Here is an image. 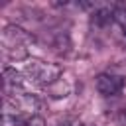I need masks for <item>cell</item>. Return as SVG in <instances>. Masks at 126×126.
Returning a JSON list of instances; mask_svg holds the SVG:
<instances>
[{"label": "cell", "mask_w": 126, "mask_h": 126, "mask_svg": "<svg viewBox=\"0 0 126 126\" xmlns=\"http://www.w3.org/2000/svg\"><path fill=\"white\" fill-rule=\"evenodd\" d=\"M2 91L4 96H16L26 93L24 91V73L12 69V67H4L2 71Z\"/></svg>", "instance_id": "cell-5"}, {"label": "cell", "mask_w": 126, "mask_h": 126, "mask_svg": "<svg viewBox=\"0 0 126 126\" xmlns=\"http://www.w3.org/2000/svg\"><path fill=\"white\" fill-rule=\"evenodd\" d=\"M33 41V37L22 30L20 26H6L0 35L2 53L10 61H22L28 59V45Z\"/></svg>", "instance_id": "cell-1"}, {"label": "cell", "mask_w": 126, "mask_h": 126, "mask_svg": "<svg viewBox=\"0 0 126 126\" xmlns=\"http://www.w3.org/2000/svg\"><path fill=\"white\" fill-rule=\"evenodd\" d=\"M22 126H45V120H43L41 116H33V118H30V120H26Z\"/></svg>", "instance_id": "cell-8"}, {"label": "cell", "mask_w": 126, "mask_h": 126, "mask_svg": "<svg viewBox=\"0 0 126 126\" xmlns=\"http://www.w3.org/2000/svg\"><path fill=\"white\" fill-rule=\"evenodd\" d=\"M53 126H71V122L65 120V122H57V124H53Z\"/></svg>", "instance_id": "cell-9"}, {"label": "cell", "mask_w": 126, "mask_h": 126, "mask_svg": "<svg viewBox=\"0 0 126 126\" xmlns=\"http://www.w3.org/2000/svg\"><path fill=\"white\" fill-rule=\"evenodd\" d=\"M24 77L43 89H47L49 85H53L55 81L61 79V67L57 63H49V61H41V59H28V63L24 65Z\"/></svg>", "instance_id": "cell-2"}, {"label": "cell", "mask_w": 126, "mask_h": 126, "mask_svg": "<svg viewBox=\"0 0 126 126\" xmlns=\"http://www.w3.org/2000/svg\"><path fill=\"white\" fill-rule=\"evenodd\" d=\"M94 85H96L98 94H102V96H116V94L122 93V89L126 85V77L118 75V73H112V71H106V73L96 75Z\"/></svg>", "instance_id": "cell-4"}, {"label": "cell", "mask_w": 126, "mask_h": 126, "mask_svg": "<svg viewBox=\"0 0 126 126\" xmlns=\"http://www.w3.org/2000/svg\"><path fill=\"white\" fill-rule=\"evenodd\" d=\"M114 22L124 30L126 33V4H118L114 6Z\"/></svg>", "instance_id": "cell-7"}, {"label": "cell", "mask_w": 126, "mask_h": 126, "mask_svg": "<svg viewBox=\"0 0 126 126\" xmlns=\"http://www.w3.org/2000/svg\"><path fill=\"white\" fill-rule=\"evenodd\" d=\"M37 110H39V100H37L35 94L22 93V94H16V96H4L2 114H10V116H16L18 120L26 122L33 116H39Z\"/></svg>", "instance_id": "cell-3"}, {"label": "cell", "mask_w": 126, "mask_h": 126, "mask_svg": "<svg viewBox=\"0 0 126 126\" xmlns=\"http://www.w3.org/2000/svg\"><path fill=\"white\" fill-rule=\"evenodd\" d=\"M47 93H49V96H55V98H61V96H67L69 94V85L63 81V79H59V81H55L53 85H49L47 89H45Z\"/></svg>", "instance_id": "cell-6"}]
</instances>
